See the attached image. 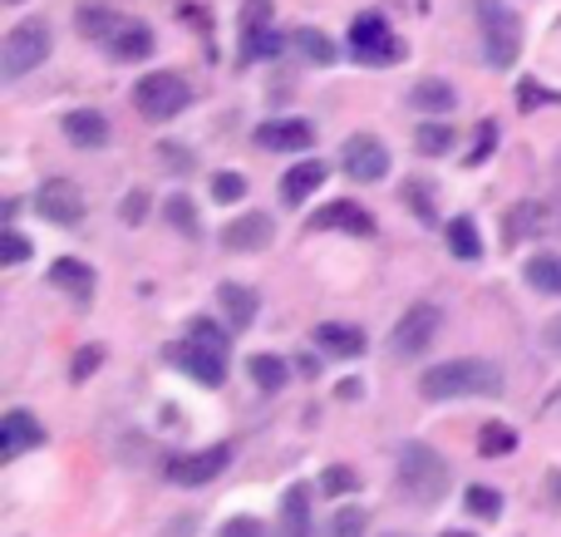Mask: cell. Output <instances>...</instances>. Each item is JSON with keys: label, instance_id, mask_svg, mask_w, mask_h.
Here are the masks:
<instances>
[{"label": "cell", "instance_id": "obj_1", "mask_svg": "<svg viewBox=\"0 0 561 537\" xmlns=\"http://www.w3.org/2000/svg\"><path fill=\"white\" fill-rule=\"evenodd\" d=\"M419 395L424 400H493L503 395V370L493 361H444L434 370L419 375Z\"/></svg>", "mask_w": 561, "mask_h": 537}, {"label": "cell", "instance_id": "obj_2", "mask_svg": "<svg viewBox=\"0 0 561 537\" xmlns=\"http://www.w3.org/2000/svg\"><path fill=\"white\" fill-rule=\"evenodd\" d=\"M394 479H399V493H404V503H414V509H434V503H444L448 483H454V469H448V459L438 449H428V444H404L394 459Z\"/></svg>", "mask_w": 561, "mask_h": 537}, {"label": "cell", "instance_id": "obj_3", "mask_svg": "<svg viewBox=\"0 0 561 537\" xmlns=\"http://www.w3.org/2000/svg\"><path fill=\"white\" fill-rule=\"evenodd\" d=\"M187 104H193V89H187V79L173 75V69L144 75L134 84V108L148 118V124H168V118H178Z\"/></svg>", "mask_w": 561, "mask_h": 537}, {"label": "cell", "instance_id": "obj_4", "mask_svg": "<svg viewBox=\"0 0 561 537\" xmlns=\"http://www.w3.org/2000/svg\"><path fill=\"white\" fill-rule=\"evenodd\" d=\"M478 10V30H483V55L493 69H507L517 59V45H523V25L517 15L503 5V0H473Z\"/></svg>", "mask_w": 561, "mask_h": 537}, {"label": "cell", "instance_id": "obj_5", "mask_svg": "<svg viewBox=\"0 0 561 537\" xmlns=\"http://www.w3.org/2000/svg\"><path fill=\"white\" fill-rule=\"evenodd\" d=\"M49 45H55V35H49L45 20H20L5 35V45H0V75L20 79V75H30V69H39L49 59Z\"/></svg>", "mask_w": 561, "mask_h": 537}, {"label": "cell", "instance_id": "obj_6", "mask_svg": "<svg viewBox=\"0 0 561 537\" xmlns=\"http://www.w3.org/2000/svg\"><path fill=\"white\" fill-rule=\"evenodd\" d=\"M438 325H444V311H438L434 301L409 306V311L394 321V331H389V351L404 355V361H419V355L438 341Z\"/></svg>", "mask_w": 561, "mask_h": 537}, {"label": "cell", "instance_id": "obj_7", "mask_svg": "<svg viewBox=\"0 0 561 537\" xmlns=\"http://www.w3.org/2000/svg\"><path fill=\"white\" fill-rule=\"evenodd\" d=\"M350 55L359 65H399L404 59V39L389 35V25L379 15H355V25H350Z\"/></svg>", "mask_w": 561, "mask_h": 537}, {"label": "cell", "instance_id": "obj_8", "mask_svg": "<svg viewBox=\"0 0 561 537\" xmlns=\"http://www.w3.org/2000/svg\"><path fill=\"white\" fill-rule=\"evenodd\" d=\"M163 361H168V365H178V370H183L187 380L207 385V390H217V385L227 380L222 351H213V345H197L193 335H187V341H178V345H168V351H163Z\"/></svg>", "mask_w": 561, "mask_h": 537}, {"label": "cell", "instance_id": "obj_9", "mask_svg": "<svg viewBox=\"0 0 561 537\" xmlns=\"http://www.w3.org/2000/svg\"><path fill=\"white\" fill-rule=\"evenodd\" d=\"M227 464H232V449H227V444H213V449H197V454H178V459H168L163 473H168V483H178V489H203V483H213Z\"/></svg>", "mask_w": 561, "mask_h": 537}, {"label": "cell", "instance_id": "obj_10", "mask_svg": "<svg viewBox=\"0 0 561 537\" xmlns=\"http://www.w3.org/2000/svg\"><path fill=\"white\" fill-rule=\"evenodd\" d=\"M35 207H39V217L55 222V227L84 222V193H79V183H69V178H49V183H39Z\"/></svg>", "mask_w": 561, "mask_h": 537}, {"label": "cell", "instance_id": "obj_11", "mask_svg": "<svg viewBox=\"0 0 561 537\" xmlns=\"http://www.w3.org/2000/svg\"><path fill=\"white\" fill-rule=\"evenodd\" d=\"M340 168H345L355 183H379V178L389 173V153H385V144H379V138L355 134L345 148H340Z\"/></svg>", "mask_w": 561, "mask_h": 537}, {"label": "cell", "instance_id": "obj_12", "mask_svg": "<svg viewBox=\"0 0 561 537\" xmlns=\"http://www.w3.org/2000/svg\"><path fill=\"white\" fill-rule=\"evenodd\" d=\"M310 232H350V237H369L375 232V217H369V207L359 203H325L316 217H310Z\"/></svg>", "mask_w": 561, "mask_h": 537}, {"label": "cell", "instance_id": "obj_13", "mask_svg": "<svg viewBox=\"0 0 561 537\" xmlns=\"http://www.w3.org/2000/svg\"><path fill=\"white\" fill-rule=\"evenodd\" d=\"M272 237H276L272 213H242V217H232V222L222 227V247H227V252H262Z\"/></svg>", "mask_w": 561, "mask_h": 537}, {"label": "cell", "instance_id": "obj_14", "mask_svg": "<svg viewBox=\"0 0 561 537\" xmlns=\"http://www.w3.org/2000/svg\"><path fill=\"white\" fill-rule=\"evenodd\" d=\"M256 144L272 148V153H306L316 144V124H306V118H272V124L256 128Z\"/></svg>", "mask_w": 561, "mask_h": 537}, {"label": "cell", "instance_id": "obj_15", "mask_svg": "<svg viewBox=\"0 0 561 537\" xmlns=\"http://www.w3.org/2000/svg\"><path fill=\"white\" fill-rule=\"evenodd\" d=\"M39 444H45V424L30 410H10L5 420H0V454H5V459H20L25 449H39Z\"/></svg>", "mask_w": 561, "mask_h": 537}, {"label": "cell", "instance_id": "obj_16", "mask_svg": "<svg viewBox=\"0 0 561 537\" xmlns=\"http://www.w3.org/2000/svg\"><path fill=\"white\" fill-rule=\"evenodd\" d=\"M316 345L325 355H335V361H355V355H365V331L359 325H345V321H325L316 325Z\"/></svg>", "mask_w": 561, "mask_h": 537}, {"label": "cell", "instance_id": "obj_17", "mask_svg": "<svg viewBox=\"0 0 561 537\" xmlns=\"http://www.w3.org/2000/svg\"><path fill=\"white\" fill-rule=\"evenodd\" d=\"M49 282L65 296H75L79 306H89V296H94V266L79 262V256H59V262L49 266Z\"/></svg>", "mask_w": 561, "mask_h": 537}, {"label": "cell", "instance_id": "obj_18", "mask_svg": "<svg viewBox=\"0 0 561 537\" xmlns=\"http://www.w3.org/2000/svg\"><path fill=\"white\" fill-rule=\"evenodd\" d=\"M65 138L75 148H104L108 144V118L99 108H75L65 114Z\"/></svg>", "mask_w": 561, "mask_h": 537}, {"label": "cell", "instance_id": "obj_19", "mask_svg": "<svg viewBox=\"0 0 561 537\" xmlns=\"http://www.w3.org/2000/svg\"><path fill=\"white\" fill-rule=\"evenodd\" d=\"M310 489H286V499H280V523H276V537H310Z\"/></svg>", "mask_w": 561, "mask_h": 537}, {"label": "cell", "instance_id": "obj_20", "mask_svg": "<svg viewBox=\"0 0 561 537\" xmlns=\"http://www.w3.org/2000/svg\"><path fill=\"white\" fill-rule=\"evenodd\" d=\"M217 296H222V311H227V321H232V331H252V321H256V292L252 286L222 282Z\"/></svg>", "mask_w": 561, "mask_h": 537}, {"label": "cell", "instance_id": "obj_21", "mask_svg": "<svg viewBox=\"0 0 561 537\" xmlns=\"http://www.w3.org/2000/svg\"><path fill=\"white\" fill-rule=\"evenodd\" d=\"M523 276H527V286H533V292L561 296V252H537V256H527Z\"/></svg>", "mask_w": 561, "mask_h": 537}, {"label": "cell", "instance_id": "obj_22", "mask_svg": "<svg viewBox=\"0 0 561 537\" xmlns=\"http://www.w3.org/2000/svg\"><path fill=\"white\" fill-rule=\"evenodd\" d=\"M320 183H325V163H296L286 178H280V197H286L290 207H300Z\"/></svg>", "mask_w": 561, "mask_h": 537}, {"label": "cell", "instance_id": "obj_23", "mask_svg": "<svg viewBox=\"0 0 561 537\" xmlns=\"http://www.w3.org/2000/svg\"><path fill=\"white\" fill-rule=\"evenodd\" d=\"M409 104L424 108V114H448V108L458 104V94H454V84H448V79H419L414 94H409Z\"/></svg>", "mask_w": 561, "mask_h": 537}, {"label": "cell", "instance_id": "obj_24", "mask_svg": "<svg viewBox=\"0 0 561 537\" xmlns=\"http://www.w3.org/2000/svg\"><path fill=\"white\" fill-rule=\"evenodd\" d=\"M108 49H114V59H144V55H153V35H148V25L124 20V25H118V35L108 39Z\"/></svg>", "mask_w": 561, "mask_h": 537}, {"label": "cell", "instance_id": "obj_25", "mask_svg": "<svg viewBox=\"0 0 561 537\" xmlns=\"http://www.w3.org/2000/svg\"><path fill=\"white\" fill-rule=\"evenodd\" d=\"M75 25H79V35H84V39H114L124 20H118L108 5H79Z\"/></svg>", "mask_w": 561, "mask_h": 537}, {"label": "cell", "instance_id": "obj_26", "mask_svg": "<svg viewBox=\"0 0 561 537\" xmlns=\"http://www.w3.org/2000/svg\"><path fill=\"white\" fill-rule=\"evenodd\" d=\"M448 252H454L458 262H478V256H483V237H478L473 217H454V222H448Z\"/></svg>", "mask_w": 561, "mask_h": 537}, {"label": "cell", "instance_id": "obj_27", "mask_svg": "<svg viewBox=\"0 0 561 537\" xmlns=\"http://www.w3.org/2000/svg\"><path fill=\"white\" fill-rule=\"evenodd\" d=\"M542 222H547V213L537 203H517L513 213H507V222H503V237H507V247L513 242H523V237H533V232H542Z\"/></svg>", "mask_w": 561, "mask_h": 537}, {"label": "cell", "instance_id": "obj_28", "mask_svg": "<svg viewBox=\"0 0 561 537\" xmlns=\"http://www.w3.org/2000/svg\"><path fill=\"white\" fill-rule=\"evenodd\" d=\"M478 449H483L488 459H503V454L517 449V430L513 424H503V420H488L483 430H478Z\"/></svg>", "mask_w": 561, "mask_h": 537}, {"label": "cell", "instance_id": "obj_29", "mask_svg": "<svg viewBox=\"0 0 561 537\" xmlns=\"http://www.w3.org/2000/svg\"><path fill=\"white\" fill-rule=\"evenodd\" d=\"M247 370H252L256 390H280V385L290 380V365L280 361V355H252V361H247Z\"/></svg>", "mask_w": 561, "mask_h": 537}, {"label": "cell", "instance_id": "obj_30", "mask_svg": "<svg viewBox=\"0 0 561 537\" xmlns=\"http://www.w3.org/2000/svg\"><path fill=\"white\" fill-rule=\"evenodd\" d=\"M290 45H296L300 49V55H306L310 59V65H320V69H325V65H335V45H330V35H320V30H296V35H290Z\"/></svg>", "mask_w": 561, "mask_h": 537}, {"label": "cell", "instance_id": "obj_31", "mask_svg": "<svg viewBox=\"0 0 561 537\" xmlns=\"http://www.w3.org/2000/svg\"><path fill=\"white\" fill-rule=\"evenodd\" d=\"M272 55H280V35L272 25L242 30V59H272Z\"/></svg>", "mask_w": 561, "mask_h": 537}, {"label": "cell", "instance_id": "obj_32", "mask_svg": "<svg viewBox=\"0 0 561 537\" xmlns=\"http://www.w3.org/2000/svg\"><path fill=\"white\" fill-rule=\"evenodd\" d=\"M463 509L473 513V518H483V523H493L497 513H503V499H497V489H488V483H473V489L463 493Z\"/></svg>", "mask_w": 561, "mask_h": 537}, {"label": "cell", "instance_id": "obj_33", "mask_svg": "<svg viewBox=\"0 0 561 537\" xmlns=\"http://www.w3.org/2000/svg\"><path fill=\"white\" fill-rule=\"evenodd\" d=\"M414 148H419L424 158H444L448 148H454V128H448V124H424V128L414 134Z\"/></svg>", "mask_w": 561, "mask_h": 537}, {"label": "cell", "instance_id": "obj_34", "mask_svg": "<svg viewBox=\"0 0 561 537\" xmlns=\"http://www.w3.org/2000/svg\"><path fill=\"white\" fill-rule=\"evenodd\" d=\"M359 489V473L345 469V464H330L325 473H320V493H330V499H345V493Z\"/></svg>", "mask_w": 561, "mask_h": 537}, {"label": "cell", "instance_id": "obj_35", "mask_svg": "<svg viewBox=\"0 0 561 537\" xmlns=\"http://www.w3.org/2000/svg\"><path fill=\"white\" fill-rule=\"evenodd\" d=\"M365 528H369L365 509H340L335 518H330V537H365Z\"/></svg>", "mask_w": 561, "mask_h": 537}, {"label": "cell", "instance_id": "obj_36", "mask_svg": "<svg viewBox=\"0 0 561 537\" xmlns=\"http://www.w3.org/2000/svg\"><path fill=\"white\" fill-rule=\"evenodd\" d=\"M163 217L178 227V232L197 237V213H193V203H187V197H168V203H163Z\"/></svg>", "mask_w": 561, "mask_h": 537}, {"label": "cell", "instance_id": "obj_37", "mask_svg": "<svg viewBox=\"0 0 561 537\" xmlns=\"http://www.w3.org/2000/svg\"><path fill=\"white\" fill-rule=\"evenodd\" d=\"M104 365V345H84V351H75V361H69V380H89V375Z\"/></svg>", "mask_w": 561, "mask_h": 537}, {"label": "cell", "instance_id": "obj_38", "mask_svg": "<svg viewBox=\"0 0 561 537\" xmlns=\"http://www.w3.org/2000/svg\"><path fill=\"white\" fill-rule=\"evenodd\" d=\"M517 104H523V108H542V104H561V94H557V89H542L537 79H523V84H517Z\"/></svg>", "mask_w": 561, "mask_h": 537}, {"label": "cell", "instance_id": "obj_39", "mask_svg": "<svg viewBox=\"0 0 561 537\" xmlns=\"http://www.w3.org/2000/svg\"><path fill=\"white\" fill-rule=\"evenodd\" d=\"M213 197H217V203H242V197H247V178L242 173H217L213 178Z\"/></svg>", "mask_w": 561, "mask_h": 537}, {"label": "cell", "instance_id": "obj_40", "mask_svg": "<svg viewBox=\"0 0 561 537\" xmlns=\"http://www.w3.org/2000/svg\"><path fill=\"white\" fill-rule=\"evenodd\" d=\"M187 335H193L197 345H213V351H227V331L217 321H207V316H197L193 325H187Z\"/></svg>", "mask_w": 561, "mask_h": 537}, {"label": "cell", "instance_id": "obj_41", "mask_svg": "<svg viewBox=\"0 0 561 537\" xmlns=\"http://www.w3.org/2000/svg\"><path fill=\"white\" fill-rule=\"evenodd\" d=\"M25 256H30V242H25L20 232H5V237H0V262H5V266H20Z\"/></svg>", "mask_w": 561, "mask_h": 537}, {"label": "cell", "instance_id": "obj_42", "mask_svg": "<svg viewBox=\"0 0 561 537\" xmlns=\"http://www.w3.org/2000/svg\"><path fill=\"white\" fill-rule=\"evenodd\" d=\"M266 15H272V0H247L242 5V30H262Z\"/></svg>", "mask_w": 561, "mask_h": 537}, {"label": "cell", "instance_id": "obj_43", "mask_svg": "<svg viewBox=\"0 0 561 537\" xmlns=\"http://www.w3.org/2000/svg\"><path fill=\"white\" fill-rule=\"evenodd\" d=\"M118 213H124V222H128V227H138V222L148 217V193H128Z\"/></svg>", "mask_w": 561, "mask_h": 537}, {"label": "cell", "instance_id": "obj_44", "mask_svg": "<svg viewBox=\"0 0 561 537\" xmlns=\"http://www.w3.org/2000/svg\"><path fill=\"white\" fill-rule=\"evenodd\" d=\"M493 144H497V124H493V118H488V124L478 128V148H473V153H468V163H483V158L493 153Z\"/></svg>", "mask_w": 561, "mask_h": 537}, {"label": "cell", "instance_id": "obj_45", "mask_svg": "<svg viewBox=\"0 0 561 537\" xmlns=\"http://www.w3.org/2000/svg\"><path fill=\"white\" fill-rule=\"evenodd\" d=\"M217 537H266V528H262L256 518H232Z\"/></svg>", "mask_w": 561, "mask_h": 537}, {"label": "cell", "instance_id": "obj_46", "mask_svg": "<svg viewBox=\"0 0 561 537\" xmlns=\"http://www.w3.org/2000/svg\"><path fill=\"white\" fill-rule=\"evenodd\" d=\"M547 345H552V351H561V316L552 325H547Z\"/></svg>", "mask_w": 561, "mask_h": 537}, {"label": "cell", "instance_id": "obj_47", "mask_svg": "<svg viewBox=\"0 0 561 537\" xmlns=\"http://www.w3.org/2000/svg\"><path fill=\"white\" fill-rule=\"evenodd\" d=\"M340 400H359V380H345V385H340Z\"/></svg>", "mask_w": 561, "mask_h": 537}, {"label": "cell", "instance_id": "obj_48", "mask_svg": "<svg viewBox=\"0 0 561 537\" xmlns=\"http://www.w3.org/2000/svg\"><path fill=\"white\" fill-rule=\"evenodd\" d=\"M547 489H552V503H561V469L552 473V479H547Z\"/></svg>", "mask_w": 561, "mask_h": 537}, {"label": "cell", "instance_id": "obj_49", "mask_svg": "<svg viewBox=\"0 0 561 537\" xmlns=\"http://www.w3.org/2000/svg\"><path fill=\"white\" fill-rule=\"evenodd\" d=\"M187 533H193V518H178L173 523V537H187Z\"/></svg>", "mask_w": 561, "mask_h": 537}, {"label": "cell", "instance_id": "obj_50", "mask_svg": "<svg viewBox=\"0 0 561 537\" xmlns=\"http://www.w3.org/2000/svg\"><path fill=\"white\" fill-rule=\"evenodd\" d=\"M444 537H473V533H444Z\"/></svg>", "mask_w": 561, "mask_h": 537}, {"label": "cell", "instance_id": "obj_51", "mask_svg": "<svg viewBox=\"0 0 561 537\" xmlns=\"http://www.w3.org/2000/svg\"><path fill=\"white\" fill-rule=\"evenodd\" d=\"M389 537H394V533H389Z\"/></svg>", "mask_w": 561, "mask_h": 537}]
</instances>
